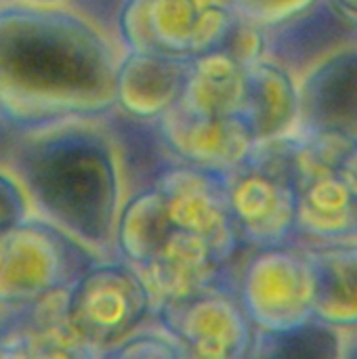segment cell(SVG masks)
Segmentation results:
<instances>
[{
	"mask_svg": "<svg viewBox=\"0 0 357 359\" xmlns=\"http://www.w3.org/2000/svg\"><path fill=\"white\" fill-rule=\"evenodd\" d=\"M29 196L21 181L6 170H0V233L29 217Z\"/></svg>",
	"mask_w": 357,
	"mask_h": 359,
	"instance_id": "obj_13",
	"label": "cell"
},
{
	"mask_svg": "<svg viewBox=\"0 0 357 359\" xmlns=\"http://www.w3.org/2000/svg\"><path fill=\"white\" fill-rule=\"evenodd\" d=\"M67 290L0 311V358H93L67 318Z\"/></svg>",
	"mask_w": 357,
	"mask_h": 359,
	"instance_id": "obj_6",
	"label": "cell"
},
{
	"mask_svg": "<svg viewBox=\"0 0 357 359\" xmlns=\"http://www.w3.org/2000/svg\"><path fill=\"white\" fill-rule=\"evenodd\" d=\"M189 349L181 339H177L168 328L164 332L137 330L118 347H114L105 358H179L187 355Z\"/></svg>",
	"mask_w": 357,
	"mask_h": 359,
	"instance_id": "obj_12",
	"label": "cell"
},
{
	"mask_svg": "<svg viewBox=\"0 0 357 359\" xmlns=\"http://www.w3.org/2000/svg\"><path fill=\"white\" fill-rule=\"evenodd\" d=\"M173 223L162 194L149 185L135 191L120 208L114 246L122 261L133 267L143 265L160 248L162 240L170 231Z\"/></svg>",
	"mask_w": 357,
	"mask_h": 359,
	"instance_id": "obj_8",
	"label": "cell"
},
{
	"mask_svg": "<svg viewBox=\"0 0 357 359\" xmlns=\"http://www.w3.org/2000/svg\"><path fill=\"white\" fill-rule=\"evenodd\" d=\"M116 32L126 50L189 61L215 42V0H124Z\"/></svg>",
	"mask_w": 357,
	"mask_h": 359,
	"instance_id": "obj_5",
	"label": "cell"
},
{
	"mask_svg": "<svg viewBox=\"0 0 357 359\" xmlns=\"http://www.w3.org/2000/svg\"><path fill=\"white\" fill-rule=\"evenodd\" d=\"M27 2H38V4H59L63 0H27Z\"/></svg>",
	"mask_w": 357,
	"mask_h": 359,
	"instance_id": "obj_14",
	"label": "cell"
},
{
	"mask_svg": "<svg viewBox=\"0 0 357 359\" xmlns=\"http://www.w3.org/2000/svg\"><path fill=\"white\" fill-rule=\"evenodd\" d=\"M118 63L107 34L74 8L0 6V116L21 133L112 114Z\"/></svg>",
	"mask_w": 357,
	"mask_h": 359,
	"instance_id": "obj_1",
	"label": "cell"
},
{
	"mask_svg": "<svg viewBox=\"0 0 357 359\" xmlns=\"http://www.w3.org/2000/svg\"><path fill=\"white\" fill-rule=\"evenodd\" d=\"M101 118L21 133L8 156L40 217L109 257L122 208V160Z\"/></svg>",
	"mask_w": 357,
	"mask_h": 359,
	"instance_id": "obj_2",
	"label": "cell"
},
{
	"mask_svg": "<svg viewBox=\"0 0 357 359\" xmlns=\"http://www.w3.org/2000/svg\"><path fill=\"white\" fill-rule=\"evenodd\" d=\"M191 61L126 50L116 74V109L137 120H160L181 97Z\"/></svg>",
	"mask_w": 357,
	"mask_h": 359,
	"instance_id": "obj_7",
	"label": "cell"
},
{
	"mask_svg": "<svg viewBox=\"0 0 357 359\" xmlns=\"http://www.w3.org/2000/svg\"><path fill=\"white\" fill-rule=\"evenodd\" d=\"M252 105V130L255 135H271L284 128V122L292 116V97L286 76L271 67H255L246 84Z\"/></svg>",
	"mask_w": 357,
	"mask_h": 359,
	"instance_id": "obj_9",
	"label": "cell"
},
{
	"mask_svg": "<svg viewBox=\"0 0 357 359\" xmlns=\"http://www.w3.org/2000/svg\"><path fill=\"white\" fill-rule=\"evenodd\" d=\"M269 349L263 355L276 358H335L339 355L337 337L324 326H303L276 332L263 343Z\"/></svg>",
	"mask_w": 357,
	"mask_h": 359,
	"instance_id": "obj_11",
	"label": "cell"
},
{
	"mask_svg": "<svg viewBox=\"0 0 357 359\" xmlns=\"http://www.w3.org/2000/svg\"><path fill=\"white\" fill-rule=\"evenodd\" d=\"M347 34L345 21L335 15L328 6L314 8L307 13L305 19H299L288 25L286 32L280 36V53L284 59H311L322 48L332 46L337 38H343Z\"/></svg>",
	"mask_w": 357,
	"mask_h": 359,
	"instance_id": "obj_10",
	"label": "cell"
},
{
	"mask_svg": "<svg viewBox=\"0 0 357 359\" xmlns=\"http://www.w3.org/2000/svg\"><path fill=\"white\" fill-rule=\"evenodd\" d=\"M154 311L151 294L126 261H97L69 288L67 318L93 358H105Z\"/></svg>",
	"mask_w": 357,
	"mask_h": 359,
	"instance_id": "obj_4",
	"label": "cell"
},
{
	"mask_svg": "<svg viewBox=\"0 0 357 359\" xmlns=\"http://www.w3.org/2000/svg\"><path fill=\"white\" fill-rule=\"evenodd\" d=\"M97 261V250L53 221L29 215L0 233V309L67 290Z\"/></svg>",
	"mask_w": 357,
	"mask_h": 359,
	"instance_id": "obj_3",
	"label": "cell"
}]
</instances>
